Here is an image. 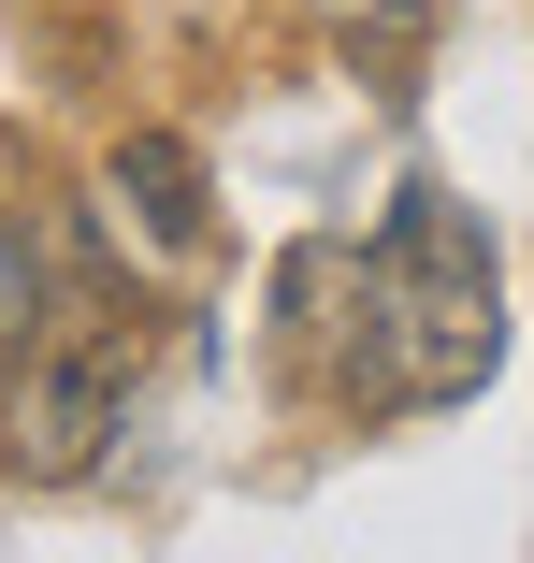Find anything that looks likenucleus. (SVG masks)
Listing matches in <instances>:
<instances>
[{
	"instance_id": "nucleus-1",
	"label": "nucleus",
	"mask_w": 534,
	"mask_h": 563,
	"mask_svg": "<svg viewBox=\"0 0 534 563\" xmlns=\"http://www.w3.org/2000/svg\"><path fill=\"white\" fill-rule=\"evenodd\" d=\"M505 362V289H491V246L448 188H404L390 246L361 275V347H347V390L361 405H463L477 376Z\"/></svg>"
},
{
	"instance_id": "nucleus-2",
	"label": "nucleus",
	"mask_w": 534,
	"mask_h": 563,
	"mask_svg": "<svg viewBox=\"0 0 534 563\" xmlns=\"http://www.w3.org/2000/svg\"><path fill=\"white\" fill-rule=\"evenodd\" d=\"M131 362H145V332L131 318H58L30 376L0 390V477L15 492H73L116 463V433H131Z\"/></svg>"
},
{
	"instance_id": "nucleus-3",
	"label": "nucleus",
	"mask_w": 534,
	"mask_h": 563,
	"mask_svg": "<svg viewBox=\"0 0 534 563\" xmlns=\"http://www.w3.org/2000/svg\"><path fill=\"white\" fill-rule=\"evenodd\" d=\"M101 232H116L131 261H202V232H218V188H202V145L188 131H116L101 145Z\"/></svg>"
},
{
	"instance_id": "nucleus-4",
	"label": "nucleus",
	"mask_w": 534,
	"mask_h": 563,
	"mask_svg": "<svg viewBox=\"0 0 534 563\" xmlns=\"http://www.w3.org/2000/svg\"><path fill=\"white\" fill-rule=\"evenodd\" d=\"M434 15H448V0H303V30L333 44V58H361L376 87L434 58Z\"/></svg>"
},
{
	"instance_id": "nucleus-5",
	"label": "nucleus",
	"mask_w": 534,
	"mask_h": 563,
	"mask_svg": "<svg viewBox=\"0 0 534 563\" xmlns=\"http://www.w3.org/2000/svg\"><path fill=\"white\" fill-rule=\"evenodd\" d=\"M58 332V289H44V246L15 232V217H0V390L30 376V347Z\"/></svg>"
}]
</instances>
